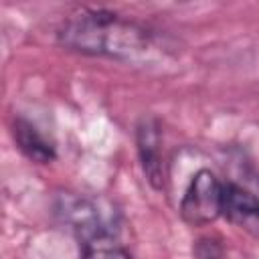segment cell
<instances>
[{
  "label": "cell",
  "instance_id": "cell-1",
  "mask_svg": "<svg viewBox=\"0 0 259 259\" xmlns=\"http://www.w3.org/2000/svg\"><path fill=\"white\" fill-rule=\"evenodd\" d=\"M59 40L79 53L127 59L142 53L148 42L142 28L103 10H83L67 20L59 32Z\"/></svg>",
  "mask_w": 259,
  "mask_h": 259
},
{
  "label": "cell",
  "instance_id": "cell-2",
  "mask_svg": "<svg viewBox=\"0 0 259 259\" xmlns=\"http://www.w3.org/2000/svg\"><path fill=\"white\" fill-rule=\"evenodd\" d=\"M221 214H223V182L210 170L196 172L182 196L180 217L192 227H202L217 221Z\"/></svg>",
  "mask_w": 259,
  "mask_h": 259
},
{
  "label": "cell",
  "instance_id": "cell-3",
  "mask_svg": "<svg viewBox=\"0 0 259 259\" xmlns=\"http://www.w3.org/2000/svg\"><path fill=\"white\" fill-rule=\"evenodd\" d=\"M138 152L142 160V168L152 182L154 188L164 186V162H162V152H160V136L158 127L152 119H144L138 125Z\"/></svg>",
  "mask_w": 259,
  "mask_h": 259
},
{
  "label": "cell",
  "instance_id": "cell-4",
  "mask_svg": "<svg viewBox=\"0 0 259 259\" xmlns=\"http://www.w3.org/2000/svg\"><path fill=\"white\" fill-rule=\"evenodd\" d=\"M223 214L239 225L259 221V196L239 184H223Z\"/></svg>",
  "mask_w": 259,
  "mask_h": 259
},
{
  "label": "cell",
  "instance_id": "cell-5",
  "mask_svg": "<svg viewBox=\"0 0 259 259\" xmlns=\"http://www.w3.org/2000/svg\"><path fill=\"white\" fill-rule=\"evenodd\" d=\"M14 140L18 144V148L34 162H51L55 158V148L51 142H47V138L28 121L24 119H16L14 121Z\"/></svg>",
  "mask_w": 259,
  "mask_h": 259
},
{
  "label": "cell",
  "instance_id": "cell-6",
  "mask_svg": "<svg viewBox=\"0 0 259 259\" xmlns=\"http://www.w3.org/2000/svg\"><path fill=\"white\" fill-rule=\"evenodd\" d=\"M83 259H132L130 253H125L121 247L109 243L107 239H99L93 243H87L83 247Z\"/></svg>",
  "mask_w": 259,
  "mask_h": 259
},
{
  "label": "cell",
  "instance_id": "cell-7",
  "mask_svg": "<svg viewBox=\"0 0 259 259\" xmlns=\"http://www.w3.org/2000/svg\"><path fill=\"white\" fill-rule=\"evenodd\" d=\"M194 255H196V259H221L223 257V249L212 239H200L196 243Z\"/></svg>",
  "mask_w": 259,
  "mask_h": 259
}]
</instances>
